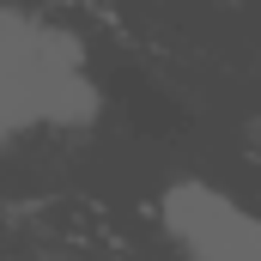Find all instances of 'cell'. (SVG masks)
<instances>
[{
  "label": "cell",
  "mask_w": 261,
  "mask_h": 261,
  "mask_svg": "<svg viewBox=\"0 0 261 261\" xmlns=\"http://www.w3.org/2000/svg\"><path fill=\"white\" fill-rule=\"evenodd\" d=\"M91 116H97V91L85 79L79 37L18 6H0V134L37 122L79 128Z\"/></svg>",
  "instance_id": "1"
},
{
  "label": "cell",
  "mask_w": 261,
  "mask_h": 261,
  "mask_svg": "<svg viewBox=\"0 0 261 261\" xmlns=\"http://www.w3.org/2000/svg\"><path fill=\"white\" fill-rule=\"evenodd\" d=\"M164 225L182 249L213 261H261V219H249L237 200H225L206 182H176L164 195Z\"/></svg>",
  "instance_id": "2"
},
{
  "label": "cell",
  "mask_w": 261,
  "mask_h": 261,
  "mask_svg": "<svg viewBox=\"0 0 261 261\" xmlns=\"http://www.w3.org/2000/svg\"><path fill=\"white\" fill-rule=\"evenodd\" d=\"M43 6H73V0H43Z\"/></svg>",
  "instance_id": "3"
}]
</instances>
